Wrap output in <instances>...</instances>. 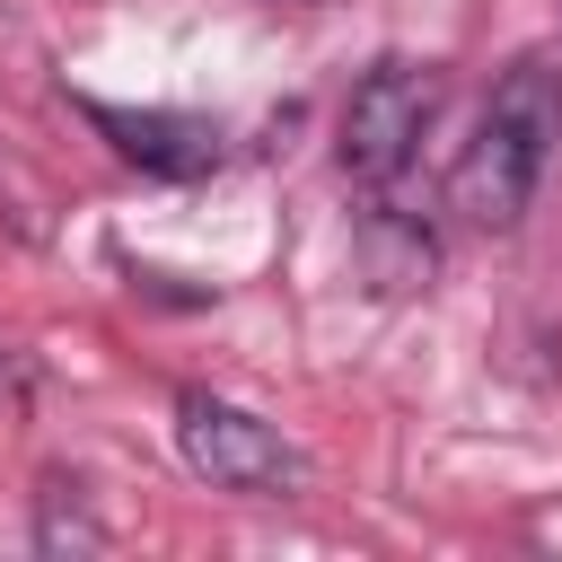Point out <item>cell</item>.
Here are the masks:
<instances>
[{
  "mask_svg": "<svg viewBox=\"0 0 562 562\" xmlns=\"http://www.w3.org/2000/svg\"><path fill=\"white\" fill-rule=\"evenodd\" d=\"M553 140H562V70L527 53V61L501 70V88H492L465 158L448 167V211L465 228H492V237L518 228L527 202H536V184H544Z\"/></svg>",
  "mask_w": 562,
  "mask_h": 562,
  "instance_id": "obj_1",
  "label": "cell"
},
{
  "mask_svg": "<svg viewBox=\"0 0 562 562\" xmlns=\"http://www.w3.org/2000/svg\"><path fill=\"white\" fill-rule=\"evenodd\" d=\"M176 448H184V465L202 474V483H220V492H246V501H281V492H299V448L272 430V422H255L246 404H220V395H184L176 404Z\"/></svg>",
  "mask_w": 562,
  "mask_h": 562,
  "instance_id": "obj_2",
  "label": "cell"
},
{
  "mask_svg": "<svg viewBox=\"0 0 562 562\" xmlns=\"http://www.w3.org/2000/svg\"><path fill=\"white\" fill-rule=\"evenodd\" d=\"M430 105H439V79L413 70V61H378L351 97H342V176L351 184H395L413 140L430 132Z\"/></svg>",
  "mask_w": 562,
  "mask_h": 562,
  "instance_id": "obj_3",
  "label": "cell"
},
{
  "mask_svg": "<svg viewBox=\"0 0 562 562\" xmlns=\"http://www.w3.org/2000/svg\"><path fill=\"white\" fill-rule=\"evenodd\" d=\"M360 263H369V281L378 290H430V272H439V246L422 237V228H404L395 211H369L360 220Z\"/></svg>",
  "mask_w": 562,
  "mask_h": 562,
  "instance_id": "obj_4",
  "label": "cell"
},
{
  "mask_svg": "<svg viewBox=\"0 0 562 562\" xmlns=\"http://www.w3.org/2000/svg\"><path fill=\"white\" fill-rule=\"evenodd\" d=\"M97 123L114 132V149H123V158H149V167H211V158H220V140H211L202 123H167V114H105V105H97Z\"/></svg>",
  "mask_w": 562,
  "mask_h": 562,
  "instance_id": "obj_5",
  "label": "cell"
},
{
  "mask_svg": "<svg viewBox=\"0 0 562 562\" xmlns=\"http://www.w3.org/2000/svg\"><path fill=\"white\" fill-rule=\"evenodd\" d=\"M26 395H35V378H26V360H18V351H0V413H18Z\"/></svg>",
  "mask_w": 562,
  "mask_h": 562,
  "instance_id": "obj_6",
  "label": "cell"
}]
</instances>
